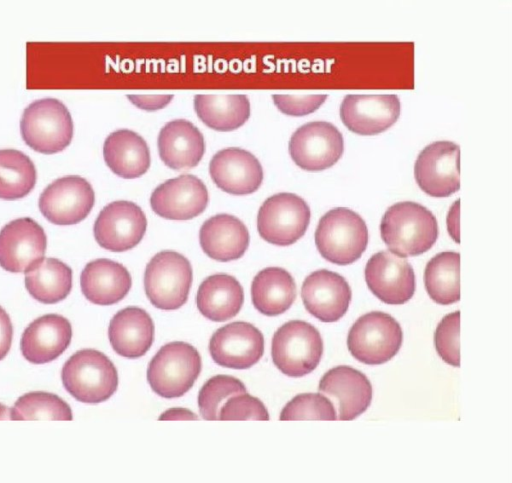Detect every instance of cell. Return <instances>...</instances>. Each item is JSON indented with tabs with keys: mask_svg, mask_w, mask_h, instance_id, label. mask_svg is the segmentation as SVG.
<instances>
[{
	"mask_svg": "<svg viewBox=\"0 0 512 483\" xmlns=\"http://www.w3.org/2000/svg\"><path fill=\"white\" fill-rule=\"evenodd\" d=\"M381 238L388 249L401 257L428 251L438 237V223L423 205L404 201L390 206L380 223Z\"/></svg>",
	"mask_w": 512,
	"mask_h": 483,
	"instance_id": "6da1fadb",
	"label": "cell"
},
{
	"mask_svg": "<svg viewBox=\"0 0 512 483\" xmlns=\"http://www.w3.org/2000/svg\"><path fill=\"white\" fill-rule=\"evenodd\" d=\"M315 244L321 256L329 262L349 265L366 250L367 225L355 211L345 207L333 208L320 218Z\"/></svg>",
	"mask_w": 512,
	"mask_h": 483,
	"instance_id": "7a4b0ae2",
	"label": "cell"
},
{
	"mask_svg": "<svg viewBox=\"0 0 512 483\" xmlns=\"http://www.w3.org/2000/svg\"><path fill=\"white\" fill-rule=\"evenodd\" d=\"M61 378L71 396L79 402L90 404L108 400L118 386L114 364L105 354L95 349L75 352L65 362Z\"/></svg>",
	"mask_w": 512,
	"mask_h": 483,
	"instance_id": "3957f363",
	"label": "cell"
},
{
	"mask_svg": "<svg viewBox=\"0 0 512 483\" xmlns=\"http://www.w3.org/2000/svg\"><path fill=\"white\" fill-rule=\"evenodd\" d=\"M24 142L42 154H55L72 141L73 121L67 107L55 98L38 99L29 104L20 120Z\"/></svg>",
	"mask_w": 512,
	"mask_h": 483,
	"instance_id": "277c9868",
	"label": "cell"
},
{
	"mask_svg": "<svg viewBox=\"0 0 512 483\" xmlns=\"http://www.w3.org/2000/svg\"><path fill=\"white\" fill-rule=\"evenodd\" d=\"M323 341L319 331L302 320L279 327L272 338L271 356L275 366L289 377H302L319 364Z\"/></svg>",
	"mask_w": 512,
	"mask_h": 483,
	"instance_id": "5b68a950",
	"label": "cell"
},
{
	"mask_svg": "<svg viewBox=\"0 0 512 483\" xmlns=\"http://www.w3.org/2000/svg\"><path fill=\"white\" fill-rule=\"evenodd\" d=\"M201 367L200 354L192 345L174 341L162 346L151 359L147 380L159 396L177 398L190 390Z\"/></svg>",
	"mask_w": 512,
	"mask_h": 483,
	"instance_id": "8992f818",
	"label": "cell"
},
{
	"mask_svg": "<svg viewBox=\"0 0 512 483\" xmlns=\"http://www.w3.org/2000/svg\"><path fill=\"white\" fill-rule=\"evenodd\" d=\"M192 279L188 259L178 252L164 250L147 264L144 288L152 305L162 310H175L186 303Z\"/></svg>",
	"mask_w": 512,
	"mask_h": 483,
	"instance_id": "52a82bcc",
	"label": "cell"
},
{
	"mask_svg": "<svg viewBox=\"0 0 512 483\" xmlns=\"http://www.w3.org/2000/svg\"><path fill=\"white\" fill-rule=\"evenodd\" d=\"M403 340L400 324L389 314L372 311L358 318L349 330L347 347L352 356L368 365L391 360Z\"/></svg>",
	"mask_w": 512,
	"mask_h": 483,
	"instance_id": "ba28073f",
	"label": "cell"
},
{
	"mask_svg": "<svg viewBox=\"0 0 512 483\" xmlns=\"http://www.w3.org/2000/svg\"><path fill=\"white\" fill-rule=\"evenodd\" d=\"M310 208L300 196L278 193L267 198L257 215V229L267 242L288 246L299 240L310 223Z\"/></svg>",
	"mask_w": 512,
	"mask_h": 483,
	"instance_id": "9c48e42d",
	"label": "cell"
},
{
	"mask_svg": "<svg viewBox=\"0 0 512 483\" xmlns=\"http://www.w3.org/2000/svg\"><path fill=\"white\" fill-rule=\"evenodd\" d=\"M289 153L297 166L306 171H322L342 156L344 140L330 122L313 121L300 126L291 136Z\"/></svg>",
	"mask_w": 512,
	"mask_h": 483,
	"instance_id": "30bf717a",
	"label": "cell"
},
{
	"mask_svg": "<svg viewBox=\"0 0 512 483\" xmlns=\"http://www.w3.org/2000/svg\"><path fill=\"white\" fill-rule=\"evenodd\" d=\"M95 194L91 184L78 175L54 180L40 194L39 209L51 223L68 226L84 220L92 210Z\"/></svg>",
	"mask_w": 512,
	"mask_h": 483,
	"instance_id": "8fae6325",
	"label": "cell"
},
{
	"mask_svg": "<svg viewBox=\"0 0 512 483\" xmlns=\"http://www.w3.org/2000/svg\"><path fill=\"white\" fill-rule=\"evenodd\" d=\"M460 148L451 141H435L418 155L415 180L432 197H448L460 188Z\"/></svg>",
	"mask_w": 512,
	"mask_h": 483,
	"instance_id": "7c38bea8",
	"label": "cell"
},
{
	"mask_svg": "<svg viewBox=\"0 0 512 483\" xmlns=\"http://www.w3.org/2000/svg\"><path fill=\"white\" fill-rule=\"evenodd\" d=\"M147 228L143 210L134 202L114 201L107 204L95 220L96 242L104 249L123 252L142 240Z\"/></svg>",
	"mask_w": 512,
	"mask_h": 483,
	"instance_id": "4fadbf2b",
	"label": "cell"
},
{
	"mask_svg": "<svg viewBox=\"0 0 512 483\" xmlns=\"http://www.w3.org/2000/svg\"><path fill=\"white\" fill-rule=\"evenodd\" d=\"M47 238L32 218L10 221L0 230V266L12 273H26L45 255Z\"/></svg>",
	"mask_w": 512,
	"mask_h": 483,
	"instance_id": "5bb4252c",
	"label": "cell"
},
{
	"mask_svg": "<svg viewBox=\"0 0 512 483\" xmlns=\"http://www.w3.org/2000/svg\"><path fill=\"white\" fill-rule=\"evenodd\" d=\"M365 280L370 291L390 305L406 303L415 292V274L411 264L391 251H380L369 258Z\"/></svg>",
	"mask_w": 512,
	"mask_h": 483,
	"instance_id": "9a60e30c",
	"label": "cell"
},
{
	"mask_svg": "<svg viewBox=\"0 0 512 483\" xmlns=\"http://www.w3.org/2000/svg\"><path fill=\"white\" fill-rule=\"evenodd\" d=\"M400 112L396 94H347L340 105L343 124L359 135L386 131L397 121Z\"/></svg>",
	"mask_w": 512,
	"mask_h": 483,
	"instance_id": "2e32d148",
	"label": "cell"
},
{
	"mask_svg": "<svg viewBox=\"0 0 512 483\" xmlns=\"http://www.w3.org/2000/svg\"><path fill=\"white\" fill-rule=\"evenodd\" d=\"M212 359L226 368L244 370L256 364L264 353V337L250 323L237 321L216 330L209 342Z\"/></svg>",
	"mask_w": 512,
	"mask_h": 483,
	"instance_id": "e0dca14e",
	"label": "cell"
},
{
	"mask_svg": "<svg viewBox=\"0 0 512 483\" xmlns=\"http://www.w3.org/2000/svg\"><path fill=\"white\" fill-rule=\"evenodd\" d=\"M209 200L205 184L192 174L166 180L151 194L150 206L160 217L188 220L200 215Z\"/></svg>",
	"mask_w": 512,
	"mask_h": 483,
	"instance_id": "ac0fdd59",
	"label": "cell"
},
{
	"mask_svg": "<svg viewBox=\"0 0 512 483\" xmlns=\"http://www.w3.org/2000/svg\"><path fill=\"white\" fill-rule=\"evenodd\" d=\"M306 310L322 322H336L347 312L352 292L338 273L320 269L309 274L301 288Z\"/></svg>",
	"mask_w": 512,
	"mask_h": 483,
	"instance_id": "d6986e66",
	"label": "cell"
},
{
	"mask_svg": "<svg viewBox=\"0 0 512 483\" xmlns=\"http://www.w3.org/2000/svg\"><path fill=\"white\" fill-rule=\"evenodd\" d=\"M215 185L232 195H248L257 191L263 180L259 160L249 151L229 147L218 151L209 164Z\"/></svg>",
	"mask_w": 512,
	"mask_h": 483,
	"instance_id": "ffe728a7",
	"label": "cell"
},
{
	"mask_svg": "<svg viewBox=\"0 0 512 483\" xmlns=\"http://www.w3.org/2000/svg\"><path fill=\"white\" fill-rule=\"evenodd\" d=\"M318 390L338 402L339 420H353L370 406L372 385L365 374L350 367L336 366L321 378Z\"/></svg>",
	"mask_w": 512,
	"mask_h": 483,
	"instance_id": "44dd1931",
	"label": "cell"
},
{
	"mask_svg": "<svg viewBox=\"0 0 512 483\" xmlns=\"http://www.w3.org/2000/svg\"><path fill=\"white\" fill-rule=\"evenodd\" d=\"M71 339L72 327L67 318L45 314L26 327L20 349L28 362L44 364L58 358L68 348Z\"/></svg>",
	"mask_w": 512,
	"mask_h": 483,
	"instance_id": "7402d4cb",
	"label": "cell"
},
{
	"mask_svg": "<svg viewBox=\"0 0 512 483\" xmlns=\"http://www.w3.org/2000/svg\"><path fill=\"white\" fill-rule=\"evenodd\" d=\"M157 146L161 160L173 170L195 167L205 152L202 133L185 119L166 123L159 132Z\"/></svg>",
	"mask_w": 512,
	"mask_h": 483,
	"instance_id": "603a6c76",
	"label": "cell"
},
{
	"mask_svg": "<svg viewBox=\"0 0 512 483\" xmlns=\"http://www.w3.org/2000/svg\"><path fill=\"white\" fill-rule=\"evenodd\" d=\"M131 285L128 270L122 264L106 258L87 263L80 275V286L85 298L101 306L121 301Z\"/></svg>",
	"mask_w": 512,
	"mask_h": 483,
	"instance_id": "cb8c5ba5",
	"label": "cell"
},
{
	"mask_svg": "<svg viewBox=\"0 0 512 483\" xmlns=\"http://www.w3.org/2000/svg\"><path fill=\"white\" fill-rule=\"evenodd\" d=\"M249 240V232L244 223L225 213L207 219L199 231V242L205 254L220 262L242 257L249 246Z\"/></svg>",
	"mask_w": 512,
	"mask_h": 483,
	"instance_id": "d4e9b609",
	"label": "cell"
},
{
	"mask_svg": "<svg viewBox=\"0 0 512 483\" xmlns=\"http://www.w3.org/2000/svg\"><path fill=\"white\" fill-rule=\"evenodd\" d=\"M108 337L117 354L129 359L139 358L153 343V320L144 309L126 307L110 320Z\"/></svg>",
	"mask_w": 512,
	"mask_h": 483,
	"instance_id": "484cf974",
	"label": "cell"
},
{
	"mask_svg": "<svg viewBox=\"0 0 512 483\" xmlns=\"http://www.w3.org/2000/svg\"><path fill=\"white\" fill-rule=\"evenodd\" d=\"M103 157L110 170L125 179L140 177L150 167V151L146 141L128 129L116 130L107 136Z\"/></svg>",
	"mask_w": 512,
	"mask_h": 483,
	"instance_id": "4316f807",
	"label": "cell"
},
{
	"mask_svg": "<svg viewBox=\"0 0 512 483\" xmlns=\"http://www.w3.org/2000/svg\"><path fill=\"white\" fill-rule=\"evenodd\" d=\"M244 292L238 280L228 274L208 276L199 286L196 305L200 313L213 322L233 318L241 309Z\"/></svg>",
	"mask_w": 512,
	"mask_h": 483,
	"instance_id": "83f0119b",
	"label": "cell"
},
{
	"mask_svg": "<svg viewBox=\"0 0 512 483\" xmlns=\"http://www.w3.org/2000/svg\"><path fill=\"white\" fill-rule=\"evenodd\" d=\"M254 307L266 316L287 311L296 298V284L291 274L280 267H267L254 277L251 285Z\"/></svg>",
	"mask_w": 512,
	"mask_h": 483,
	"instance_id": "f1b7e54d",
	"label": "cell"
},
{
	"mask_svg": "<svg viewBox=\"0 0 512 483\" xmlns=\"http://www.w3.org/2000/svg\"><path fill=\"white\" fill-rule=\"evenodd\" d=\"M194 109L205 125L221 132L241 127L251 112L250 101L244 94H197L194 97Z\"/></svg>",
	"mask_w": 512,
	"mask_h": 483,
	"instance_id": "f546056e",
	"label": "cell"
},
{
	"mask_svg": "<svg viewBox=\"0 0 512 483\" xmlns=\"http://www.w3.org/2000/svg\"><path fill=\"white\" fill-rule=\"evenodd\" d=\"M29 294L43 304L64 300L72 289V269L56 258H43L25 274Z\"/></svg>",
	"mask_w": 512,
	"mask_h": 483,
	"instance_id": "4dcf8cb0",
	"label": "cell"
},
{
	"mask_svg": "<svg viewBox=\"0 0 512 483\" xmlns=\"http://www.w3.org/2000/svg\"><path fill=\"white\" fill-rule=\"evenodd\" d=\"M425 288L430 298L440 304L449 305L460 299V254L445 251L436 254L426 264Z\"/></svg>",
	"mask_w": 512,
	"mask_h": 483,
	"instance_id": "1f68e13d",
	"label": "cell"
},
{
	"mask_svg": "<svg viewBox=\"0 0 512 483\" xmlns=\"http://www.w3.org/2000/svg\"><path fill=\"white\" fill-rule=\"evenodd\" d=\"M36 183L32 160L16 149L0 150V198L16 200L31 192Z\"/></svg>",
	"mask_w": 512,
	"mask_h": 483,
	"instance_id": "d6a6232c",
	"label": "cell"
},
{
	"mask_svg": "<svg viewBox=\"0 0 512 483\" xmlns=\"http://www.w3.org/2000/svg\"><path fill=\"white\" fill-rule=\"evenodd\" d=\"M70 406L59 396L29 392L20 396L11 408V420H72Z\"/></svg>",
	"mask_w": 512,
	"mask_h": 483,
	"instance_id": "836d02e7",
	"label": "cell"
},
{
	"mask_svg": "<svg viewBox=\"0 0 512 483\" xmlns=\"http://www.w3.org/2000/svg\"><path fill=\"white\" fill-rule=\"evenodd\" d=\"M246 392L244 384L229 375H216L210 378L200 389L198 407L206 420H219V413L224 401L231 396Z\"/></svg>",
	"mask_w": 512,
	"mask_h": 483,
	"instance_id": "e575fe53",
	"label": "cell"
},
{
	"mask_svg": "<svg viewBox=\"0 0 512 483\" xmlns=\"http://www.w3.org/2000/svg\"><path fill=\"white\" fill-rule=\"evenodd\" d=\"M333 403L318 393L298 394L280 414V420H336Z\"/></svg>",
	"mask_w": 512,
	"mask_h": 483,
	"instance_id": "d590c367",
	"label": "cell"
},
{
	"mask_svg": "<svg viewBox=\"0 0 512 483\" xmlns=\"http://www.w3.org/2000/svg\"><path fill=\"white\" fill-rule=\"evenodd\" d=\"M459 334L460 311L444 316L434 334L437 353L444 362L455 367L460 366Z\"/></svg>",
	"mask_w": 512,
	"mask_h": 483,
	"instance_id": "8d00e7d4",
	"label": "cell"
},
{
	"mask_svg": "<svg viewBox=\"0 0 512 483\" xmlns=\"http://www.w3.org/2000/svg\"><path fill=\"white\" fill-rule=\"evenodd\" d=\"M219 420H269V414L258 398L245 392L228 398L220 409Z\"/></svg>",
	"mask_w": 512,
	"mask_h": 483,
	"instance_id": "74e56055",
	"label": "cell"
},
{
	"mask_svg": "<svg viewBox=\"0 0 512 483\" xmlns=\"http://www.w3.org/2000/svg\"><path fill=\"white\" fill-rule=\"evenodd\" d=\"M272 98L282 113L289 116H304L316 111L325 102L327 94H273Z\"/></svg>",
	"mask_w": 512,
	"mask_h": 483,
	"instance_id": "f35d334b",
	"label": "cell"
},
{
	"mask_svg": "<svg viewBox=\"0 0 512 483\" xmlns=\"http://www.w3.org/2000/svg\"><path fill=\"white\" fill-rule=\"evenodd\" d=\"M128 99L137 108L155 111L166 107L173 99L172 94H161V95H137L128 94Z\"/></svg>",
	"mask_w": 512,
	"mask_h": 483,
	"instance_id": "ab89813d",
	"label": "cell"
},
{
	"mask_svg": "<svg viewBox=\"0 0 512 483\" xmlns=\"http://www.w3.org/2000/svg\"><path fill=\"white\" fill-rule=\"evenodd\" d=\"M13 337V327L7 312L0 306V360L8 354Z\"/></svg>",
	"mask_w": 512,
	"mask_h": 483,
	"instance_id": "60d3db41",
	"label": "cell"
},
{
	"mask_svg": "<svg viewBox=\"0 0 512 483\" xmlns=\"http://www.w3.org/2000/svg\"><path fill=\"white\" fill-rule=\"evenodd\" d=\"M447 228L450 236L459 243V199L454 202L447 215Z\"/></svg>",
	"mask_w": 512,
	"mask_h": 483,
	"instance_id": "b9f144b4",
	"label": "cell"
},
{
	"mask_svg": "<svg viewBox=\"0 0 512 483\" xmlns=\"http://www.w3.org/2000/svg\"><path fill=\"white\" fill-rule=\"evenodd\" d=\"M197 415L185 408H171L162 413L159 420H196Z\"/></svg>",
	"mask_w": 512,
	"mask_h": 483,
	"instance_id": "7bdbcfd3",
	"label": "cell"
},
{
	"mask_svg": "<svg viewBox=\"0 0 512 483\" xmlns=\"http://www.w3.org/2000/svg\"><path fill=\"white\" fill-rule=\"evenodd\" d=\"M11 420V408L6 407L3 404H0V420Z\"/></svg>",
	"mask_w": 512,
	"mask_h": 483,
	"instance_id": "ee69618b",
	"label": "cell"
}]
</instances>
